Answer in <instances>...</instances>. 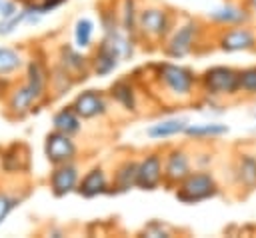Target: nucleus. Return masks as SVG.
Wrapping results in <instances>:
<instances>
[{"label":"nucleus","instance_id":"nucleus-9","mask_svg":"<svg viewBox=\"0 0 256 238\" xmlns=\"http://www.w3.org/2000/svg\"><path fill=\"white\" fill-rule=\"evenodd\" d=\"M196 168L194 156L184 146H174L164 154V186L174 190Z\"/></svg>","mask_w":256,"mask_h":238},{"label":"nucleus","instance_id":"nucleus-5","mask_svg":"<svg viewBox=\"0 0 256 238\" xmlns=\"http://www.w3.org/2000/svg\"><path fill=\"white\" fill-rule=\"evenodd\" d=\"M174 26H176V16L166 6L148 4V6L140 8L138 38L152 42V44H164V40L170 36Z\"/></svg>","mask_w":256,"mask_h":238},{"label":"nucleus","instance_id":"nucleus-7","mask_svg":"<svg viewBox=\"0 0 256 238\" xmlns=\"http://www.w3.org/2000/svg\"><path fill=\"white\" fill-rule=\"evenodd\" d=\"M230 180L240 194L256 192V148L238 146L230 160Z\"/></svg>","mask_w":256,"mask_h":238},{"label":"nucleus","instance_id":"nucleus-1","mask_svg":"<svg viewBox=\"0 0 256 238\" xmlns=\"http://www.w3.org/2000/svg\"><path fill=\"white\" fill-rule=\"evenodd\" d=\"M154 80L162 88L164 94L182 100L192 98L200 90V74H196L192 68L172 62H160L154 66Z\"/></svg>","mask_w":256,"mask_h":238},{"label":"nucleus","instance_id":"nucleus-17","mask_svg":"<svg viewBox=\"0 0 256 238\" xmlns=\"http://www.w3.org/2000/svg\"><path fill=\"white\" fill-rule=\"evenodd\" d=\"M78 168L72 164V162H64V164H58L50 176V188H52V194L54 196H66L70 192H74L78 188Z\"/></svg>","mask_w":256,"mask_h":238},{"label":"nucleus","instance_id":"nucleus-33","mask_svg":"<svg viewBox=\"0 0 256 238\" xmlns=\"http://www.w3.org/2000/svg\"><path fill=\"white\" fill-rule=\"evenodd\" d=\"M252 118H254V120H256V110H252Z\"/></svg>","mask_w":256,"mask_h":238},{"label":"nucleus","instance_id":"nucleus-6","mask_svg":"<svg viewBox=\"0 0 256 238\" xmlns=\"http://www.w3.org/2000/svg\"><path fill=\"white\" fill-rule=\"evenodd\" d=\"M44 70L38 62H30L28 64V76H26V82L24 86L16 88L10 98H8V108L16 114H24L30 110V106L34 102H38V98L44 94Z\"/></svg>","mask_w":256,"mask_h":238},{"label":"nucleus","instance_id":"nucleus-34","mask_svg":"<svg viewBox=\"0 0 256 238\" xmlns=\"http://www.w3.org/2000/svg\"><path fill=\"white\" fill-rule=\"evenodd\" d=\"M254 148H256V146H254Z\"/></svg>","mask_w":256,"mask_h":238},{"label":"nucleus","instance_id":"nucleus-13","mask_svg":"<svg viewBox=\"0 0 256 238\" xmlns=\"http://www.w3.org/2000/svg\"><path fill=\"white\" fill-rule=\"evenodd\" d=\"M72 108L78 112L80 118L92 120V118H100V116H104L108 112V102H106V96L102 92L84 90L74 98Z\"/></svg>","mask_w":256,"mask_h":238},{"label":"nucleus","instance_id":"nucleus-10","mask_svg":"<svg viewBox=\"0 0 256 238\" xmlns=\"http://www.w3.org/2000/svg\"><path fill=\"white\" fill-rule=\"evenodd\" d=\"M208 24L216 28H228V26H240V24H250L254 20V14L246 8V4L240 2H224L220 6H214L206 14Z\"/></svg>","mask_w":256,"mask_h":238},{"label":"nucleus","instance_id":"nucleus-12","mask_svg":"<svg viewBox=\"0 0 256 238\" xmlns=\"http://www.w3.org/2000/svg\"><path fill=\"white\" fill-rule=\"evenodd\" d=\"M44 152H46V158L52 162V164H64V162H72L74 156H76V144L72 140V136L60 132V130H54L46 136V142H44Z\"/></svg>","mask_w":256,"mask_h":238},{"label":"nucleus","instance_id":"nucleus-29","mask_svg":"<svg viewBox=\"0 0 256 238\" xmlns=\"http://www.w3.org/2000/svg\"><path fill=\"white\" fill-rule=\"evenodd\" d=\"M28 18V12L22 8L20 12H16L14 16H10V18H2V22H0V34H10L14 28H18V24L22 22V20H26Z\"/></svg>","mask_w":256,"mask_h":238},{"label":"nucleus","instance_id":"nucleus-26","mask_svg":"<svg viewBox=\"0 0 256 238\" xmlns=\"http://www.w3.org/2000/svg\"><path fill=\"white\" fill-rule=\"evenodd\" d=\"M22 66V58L16 50L8 48V46H2L0 48V76L2 74H10L14 70H18Z\"/></svg>","mask_w":256,"mask_h":238},{"label":"nucleus","instance_id":"nucleus-23","mask_svg":"<svg viewBox=\"0 0 256 238\" xmlns=\"http://www.w3.org/2000/svg\"><path fill=\"white\" fill-rule=\"evenodd\" d=\"M110 96L114 98V102L120 108H124L128 112H136V106H138L136 90L128 80H116L112 84V88H110Z\"/></svg>","mask_w":256,"mask_h":238},{"label":"nucleus","instance_id":"nucleus-20","mask_svg":"<svg viewBox=\"0 0 256 238\" xmlns=\"http://www.w3.org/2000/svg\"><path fill=\"white\" fill-rule=\"evenodd\" d=\"M60 66L64 70H68L72 76H80V74L84 76L88 70H92L90 60L80 52V48H72L68 44L60 48Z\"/></svg>","mask_w":256,"mask_h":238},{"label":"nucleus","instance_id":"nucleus-16","mask_svg":"<svg viewBox=\"0 0 256 238\" xmlns=\"http://www.w3.org/2000/svg\"><path fill=\"white\" fill-rule=\"evenodd\" d=\"M120 62H122L120 52L106 38H102V42L98 44V48H96V52H94V56L90 60L92 72L96 76H108V74H112L118 68Z\"/></svg>","mask_w":256,"mask_h":238},{"label":"nucleus","instance_id":"nucleus-8","mask_svg":"<svg viewBox=\"0 0 256 238\" xmlns=\"http://www.w3.org/2000/svg\"><path fill=\"white\" fill-rule=\"evenodd\" d=\"M214 46L220 52H226V54L256 50V28L252 26V22L250 24H240V26L216 28Z\"/></svg>","mask_w":256,"mask_h":238},{"label":"nucleus","instance_id":"nucleus-18","mask_svg":"<svg viewBox=\"0 0 256 238\" xmlns=\"http://www.w3.org/2000/svg\"><path fill=\"white\" fill-rule=\"evenodd\" d=\"M188 124H190V120L186 116H168V118H162V120L150 124L146 128V136L152 140H166V138L184 134Z\"/></svg>","mask_w":256,"mask_h":238},{"label":"nucleus","instance_id":"nucleus-24","mask_svg":"<svg viewBox=\"0 0 256 238\" xmlns=\"http://www.w3.org/2000/svg\"><path fill=\"white\" fill-rule=\"evenodd\" d=\"M94 38V22L90 18H78L74 24V46L84 50L92 46Z\"/></svg>","mask_w":256,"mask_h":238},{"label":"nucleus","instance_id":"nucleus-30","mask_svg":"<svg viewBox=\"0 0 256 238\" xmlns=\"http://www.w3.org/2000/svg\"><path fill=\"white\" fill-rule=\"evenodd\" d=\"M18 204V200L16 198H12V196H8V194H4V192H0V224L6 220V216L14 210V206Z\"/></svg>","mask_w":256,"mask_h":238},{"label":"nucleus","instance_id":"nucleus-2","mask_svg":"<svg viewBox=\"0 0 256 238\" xmlns=\"http://www.w3.org/2000/svg\"><path fill=\"white\" fill-rule=\"evenodd\" d=\"M200 92L204 98L228 102L240 96V68L216 64L200 74Z\"/></svg>","mask_w":256,"mask_h":238},{"label":"nucleus","instance_id":"nucleus-14","mask_svg":"<svg viewBox=\"0 0 256 238\" xmlns=\"http://www.w3.org/2000/svg\"><path fill=\"white\" fill-rule=\"evenodd\" d=\"M76 192L80 196H84V198H96V196H102V194H110L112 192V184H110L104 168L102 166H94L82 176V180L78 182Z\"/></svg>","mask_w":256,"mask_h":238},{"label":"nucleus","instance_id":"nucleus-28","mask_svg":"<svg viewBox=\"0 0 256 238\" xmlns=\"http://www.w3.org/2000/svg\"><path fill=\"white\" fill-rule=\"evenodd\" d=\"M140 234H142V236H148V238H168V236L174 234V230H172L166 222H162V220H150V222L142 228Z\"/></svg>","mask_w":256,"mask_h":238},{"label":"nucleus","instance_id":"nucleus-32","mask_svg":"<svg viewBox=\"0 0 256 238\" xmlns=\"http://www.w3.org/2000/svg\"><path fill=\"white\" fill-rule=\"evenodd\" d=\"M242 2H244V4H246V8L256 16V0H242Z\"/></svg>","mask_w":256,"mask_h":238},{"label":"nucleus","instance_id":"nucleus-31","mask_svg":"<svg viewBox=\"0 0 256 238\" xmlns=\"http://www.w3.org/2000/svg\"><path fill=\"white\" fill-rule=\"evenodd\" d=\"M16 12H18L16 2H12V0H0V16H2V18H10V16H14Z\"/></svg>","mask_w":256,"mask_h":238},{"label":"nucleus","instance_id":"nucleus-21","mask_svg":"<svg viewBox=\"0 0 256 238\" xmlns=\"http://www.w3.org/2000/svg\"><path fill=\"white\" fill-rule=\"evenodd\" d=\"M114 8H116V14H118L122 30L138 40V14H140V8H138L136 0H122Z\"/></svg>","mask_w":256,"mask_h":238},{"label":"nucleus","instance_id":"nucleus-11","mask_svg":"<svg viewBox=\"0 0 256 238\" xmlns=\"http://www.w3.org/2000/svg\"><path fill=\"white\" fill-rule=\"evenodd\" d=\"M160 184H164V154L162 152H148L138 160L136 188L156 190Z\"/></svg>","mask_w":256,"mask_h":238},{"label":"nucleus","instance_id":"nucleus-22","mask_svg":"<svg viewBox=\"0 0 256 238\" xmlns=\"http://www.w3.org/2000/svg\"><path fill=\"white\" fill-rule=\"evenodd\" d=\"M52 124H54V130H60L68 136H74L82 128V118L78 116V112L72 106H66L52 116Z\"/></svg>","mask_w":256,"mask_h":238},{"label":"nucleus","instance_id":"nucleus-3","mask_svg":"<svg viewBox=\"0 0 256 238\" xmlns=\"http://www.w3.org/2000/svg\"><path fill=\"white\" fill-rule=\"evenodd\" d=\"M222 194V184L212 168H194L176 188L174 196L182 204H200Z\"/></svg>","mask_w":256,"mask_h":238},{"label":"nucleus","instance_id":"nucleus-25","mask_svg":"<svg viewBox=\"0 0 256 238\" xmlns=\"http://www.w3.org/2000/svg\"><path fill=\"white\" fill-rule=\"evenodd\" d=\"M240 96L256 100V64L240 68Z\"/></svg>","mask_w":256,"mask_h":238},{"label":"nucleus","instance_id":"nucleus-19","mask_svg":"<svg viewBox=\"0 0 256 238\" xmlns=\"http://www.w3.org/2000/svg\"><path fill=\"white\" fill-rule=\"evenodd\" d=\"M136 178H138V160L126 158L122 160L112 176V192L110 194H120L136 188Z\"/></svg>","mask_w":256,"mask_h":238},{"label":"nucleus","instance_id":"nucleus-4","mask_svg":"<svg viewBox=\"0 0 256 238\" xmlns=\"http://www.w3.org/2000/svg\"><path fill=\"white\" fill-rule=\"evenodd\" d=\"M204 32H206V26L198 18L186 16L182 22H176V26L172 28L170 36L164 40V44H162L164 56L174 58V60L190 56L200 46Z\"/></svg>","mask_w":256,"mask_h":238},{"label":"nucleus","instance_id":"nucleus-15","mask_svg":"<svg viewBox=\"0 0 256 238\" xmlns=\"http://www.w3.org/2000/svg\"><path fill=\"white\" fill-rule=\"evenodd\" d=\"M228 134H230V126L224 122H218V120L190 122L184 130V136L192 142H212V140H220Z\"/></svg>","mask_w":256,"mask_h":238},{"label":"nucleus","instance_id":"nucleus-27","mask_svg":"<svg viewBox=\"0 0 256 238\" xmlns=\"http://www.w3.org/2000/svg\"><path fill=\"white\" fill-rule=\"evenodd\" d=\"M66 0H22L24 10L30 12V14H46V12L58 8Z\"/></svg>","mask_w":256,"mask_h":238}]
</instances>
